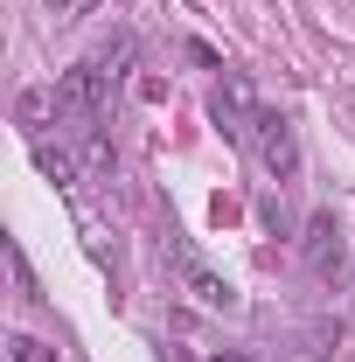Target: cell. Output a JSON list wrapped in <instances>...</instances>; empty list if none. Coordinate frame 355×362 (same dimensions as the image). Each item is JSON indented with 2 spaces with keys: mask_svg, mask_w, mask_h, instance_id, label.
Masks as SVG:
<instances>
[{
  "mask_svg": "<svg viewBox=\"0 0 355 362\" xmlns=\"http://www.w3.org/2000/svg\"><path fill=\"white\" fill-rule=\"evenodd\" d=\"M126 63H133V35H112L105 49H91L84 63H70V70L56 77V90H49V112H56L63 126H91V119L105 112L112 84L126 77Z\"/></svg>",
  "mask_w": 355,
  "mask_h": 362,
  "instance_id": "cell-1",
  "label": "cell"
},
{
  "mask_svg": "<svg viewBox=\"0 0 355 362\" xmlns=\"http://www.w3.org/2000/svg\"><path fill=\"white\" fill-rule=\"evenodd\" d=\"M300 251H307V272H313V279L342 293V279H349V244H342V223H334L327 209H320V216H307V237H300Z\"/></svg>",
  "mask_w": 355,
  "mask_h": 362,
  "instance_id": "cell-2",
  "label": "cell"
},
{
  "mask_svg": "<svg viewBox=\"0 0 355 362\" xmlns=\"http://www.w3.org/2000/svg\"><path fill=\"white\" fill-rule=\"evenodd\" d=\"M175 279H181V293H188L202 314H237V286H230L216 265H202L195 251H181V244H175Z\"/></svg>",
  "mask_w": 355,
  "mask_h": 362,
  "instance_id": "cell-3",
  "label": "cell"
},
{
  "mask_svg": "<svg viewBox=\"0 0 355 362\" xmlns=\"http://www.w3.org/2000/svg\"><path fill=\"white\" fill-rule=\"evenodd\" d=\"M244 146H251V153H258V168H265V175H279V181L300 168V146H293V126H286V112H258Z\"/></svg>",
  "mask_w": 355,
  "mask_h": 362,
  "instance_id": "cell-4",
  "label": "cell"
},
{
  "mask_svg": "<svg viewBox=\"0 0 355 362\" xmlns=\"http://www.w3.org/2000/svg\"><path fill=\"white\" fill-rule=\"evenodd\" d=\"M209 112H216V126H223V133L244 146V139H251V119H258L265 105L251 98V84H244V77H223V84H216V105H209Z\"/></svg>",
  "mask_w": 355,
  "mask_h": 362,
  "instance_id": "cell-5",
  "label": "cell"
},
{
  "mask_svg": "<svg viewBox=\"0 0 355 362\" xmlns=\"http://www.w3.org/2000/svg\"><path fill=\"white\" fill-rule=\"evenodd\" d=\"M7 356H14V362H63L49 341H35V334H14V341H7Z\"/></svg>",
  "mask_w": 355,
  "mask_h": 362,
  "instance_id": "cell-6",
  "label": "cell"
},
{
  "mask_svg": "<svg viewBox=\"0 0 355 362\" xmlns=\"http://www.w3.org/2000/svg\"><path fill=\"white\" fill-rule=\"evenodd\" d=\"M42 7H49V14H56V21H77V14H84L91 0H42Z\"/></svg>",
  "mask_w": 355,
  "mask_h": 362,
  "instance_id": "cell-7",
  "label": "cell"
},
{
  "mask_svg": "<svg viewBox=\"0 0 355 362\" xmlns=\"http://www.w3.org/2000/svg\"><path fill=\"white\" fill-rule=\"evenodd\" d=\"M209 362H237V356H209Z\"/></svg>",
  "mask_w": 355,
  "mask_h": 362,
  "instance_id": "cell-8",
  "label": "cell"
}]
</instances>
